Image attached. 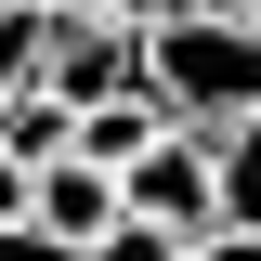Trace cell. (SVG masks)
Returning a JSON list of instances; mask_svg holds the SVG:
<instances>
[{"label":"cell","mask_w":261,"mask_h":261,"mask_svg":"<svg viewBox=\"0 0 261 261\" xmlns=\"http://www.w3.org/2000/svg\"><path fill=\"white\" fill-rule=\"evenodd\" d=\"M235 13H261V0H235Z\"/></svg>","instance_id":"obj_13"},{"label":"cell","mask_w":261,"mask_h":261,"mask_svg":"<svg viewBox=\"0 0 261 261\" xmlns=\"http://www.w3.org/2000/svg\"><path fill=\"white\" fill-rule=\"evenodd\" d=\"M27 209H39L53 235H79V248H92L130 196H118V170H105V157H79V144H65V157H39V196H27Z\"/></svg>","instance_id":"obj_3"},{"label":"cell","mask_w":261,"mask_h":261,"mask_svg":"<svg viewBox=\"0 0 261 261\" xmlns=\"http://www.w3.org/2000/svg\"><path fill=\"white\" fill-rule=\"evenodd\" d=\"M157 105L170 118H196V130H222V118H248L261 105V13H183V27H157Z\"/></svg>","instance_id":"obj_1"},{"label":"cell","mask_w":261,"mask_h":261,"mask_svg":"<svg viewBox=\"0 0 261 261\" xmlns=\"http://www.w3.org/2000/svg\"><path fill=\"white\" fill-rule=\"evenodd\" d=\"M222 222H261V105L222 118Z\"/></svg>","instance_id":"obj_6"},{"label":"cell","mask_w":261,"mask_h":261,"mask_svg":"<svg viewBox=\"0 0 261 261\" xmlns=\"http://www.w3.org/2000/svg\"><path fill=\"white\" fill-rule=\"evenodd\" d=\"M183 261H261V222H209V235H196Z\"/></svg>","instance_id":"obj_10"},{"label":"cell","mask_w":261,"mask_h":261,"mask_svg":"<svg viewBox=\"0 0 261 261\" xmlns=\"http://www.w3.org/2000/svg\"><path fill=\"white\" fill-rule=\"evenodd\" d=\"M0 261H92V248H79V235H53V222L27 209V222H0Z\"/></svg>","instance_id":"obj_9"},{"label":"cell","mask_w":261,"mask_h":261,"mask_svg":"<svg viewBox=\"0 0 261 261\" xmlns=\"http://www.w3.org/2000/svg\"><path fill=\"white\" fill-rule=\"evenodd\" d=\"M39 13H105V0H39Z\"/></svg>","instance_id":"obj_12"},{"label":"cell","mask_w":261,"mask_h":261,"mask_svg":"<svg viewBox=\"0 0 261 261\" xmlns=\"http://www.w3.org/2000/svg\"><path fill=\"white\" fill-rule=\"evenodd\" d=\"M65 105H105V92H157V27H130L118 0L105 13H53V65H39Z\"/></svg>","instance_id":"obj_2"},{"label":"cell","mask_w":261,"mask_h":261,"mask_svg":"<svg viewBox=\"0 0 261 261\" xmlns=\"http://www.w3.org/2000/svg\"><path fill=\"white\" fill-rule=\"evenodd\" d=\"M0 13H13V0H0Z\"/></svg>","instance_id":"obj_14"},{"label":"cell","mask_w":261,"mask_h":261,"mask_svg":"<svg viewBox=\"0 0 261 261\" xmlns=\"http://www.w3.org/2000/svg\"><path fill=\"white\" fill-rule=\"evenodd\" d=\"M39 65H53V13H39V0H13V13H0V105L27 92Z\"/></svg>","instance_id":"obj_7"},{"label":"cell","mask_w":261,"mask_h":261,"mask_svg":"<svg viewBox=\"0 0 261 261\" xmlns=\"http://www.w3.org/2000/svg\"><path fill=\"white\" fill-rule=\"evenodd\" d=\"M170 130V105L157 92H105V105H79V157H105V170H130L144 144Z\"/></svg>","instance_id":"obj_4"},{"label":"cell","mask_w":261,"mask_h":261,"mask_svg":"<svg viewBox=\"0 0 261 261\" xmlns=\"http://www.w3.org/2000/svg\"><path fill=\"white\" fill-rule=\"evenodd\" d=\"M130 27H183V13H222V0H118Z\"/></svg>","instance_id":"obj_11"},{"label":"cell","mask_w":261,"mask_h":261,"mask_svg":"<svg viewBox=\"0 0 261 261\" xmlns=\"http://www.w3.org/2000/svg\"><path fill=\"white\" fill-rule=\"evenodd\" d=\"M183 248H196V235H183V222H157V209H118V222L92 235V261H183Z\"/></svg>","instance_id":"obj_8"},{"label":"cell","mask_w":261,"mask_h":261,"mask_svg":"<svg viewBox=\"0 0 261 261\" xmlns=\"http://www.w3.org/2000/svg\"><path fill=\"white\" fill-rule=\"evenodd\" d=\"M0 144H13V157H65V144H79V105H65L53 92V79H27V92H13V105H0Z\"/></svg>","instance_id":"obj_5"}]
</instances>
